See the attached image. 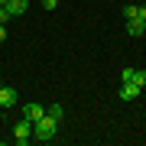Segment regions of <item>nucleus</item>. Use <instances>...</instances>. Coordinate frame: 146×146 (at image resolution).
Listing matches in <instances>:
<instances>
[{
  "label": "nucleus",
  "instance_id": "f257e3e1",
  "mask_svg": "<svg viewBox=\"0 0 146 146\" xmlns=\"http://www.w3.org/2000/svg\"><path fill=\"white\" fill-rule=\"evenodd\" d=\"M55 130H58V120H52V117H39L36 123H33V136H36V140H42V143H49L55 136Z\"/></svg>",
  "mask_w": 146,
  "mask_h": 146
},
{
  "label": "nucleus",
  "instance_id": "f03ea898",
  "mask_svg": "<svg viewBox=\"0 0 146 146\" xmlns=\"http://www.w3.org/2000/svg\"><path fill=\"white\" fill-rule=\"evenodd\" d=\"M29 140H33V120H26V117H23L20 123L13 127V143H16V146H26Z\"/></svg>",
  "mask_w": 146,
  "mask_h": 146
},
{
  "label": "nucleus",
  "instance_id": "7ed1b4c3",
  "mask_svg": "<svg viewBox=\"0 0 146 146\" xmlns=\"http://www.w3.org/2000/svg\"><path fill=\"white\" fill-rule=\"evenodd\" d=\"M16 101H20V91L10 88V84H0V107L10 110V107H16Z\"/></svg>",
  "mask_w": 146,
  "mask_h": 146
},
{
  "label": "nucleus",
  "instance_id": "20e7f679",
  "mask_svg": "<svg viewBox=\"0 0 146 146\" xmlns=\"http://www.w3.org/2000/svg\"><path fill=\"white\" fill-rule=\"evenodd\" d=\"M23 117L36 123L39 117H46V107H42V104H26V107H23Z\"/></svg>",
  "mask_w": 146,
  "mask_h": 146
},
{
  "label": "nucleus",
  "instance_id": "39448f33",
  "mask_svg": "<svg viewBox=\"0 0 146 146\" xmlns=\"http://www.w3.org/2000/svg\"><path fill=\"white\" fill-rule=\"evenodd\" d=\"M140 98V88H136L133 81H123V88H120V101H136Z\"/></svg>",
  "mask_w": 146,
  "mask_h": 146
},
{
  "label": "nucleus",
  "instance_id": "423d86ee",
  "mask_svg": "<svg viewBox=\"0 0 146 146\" xmlns=\"http://www.w3.org/2000/svg\"><path fill=\"white\" fill-rule=\"evenodd\" d=\"M29 7V0H7V10H10V16H23Z\"/></svg>",
  "mask_w": 146,
  "mask_h": 146
},
{
  "label": "nucleus",
  "instance_id": "0eeeda50",
  "mask_svg": "<svg viewBox=\"0 0 146 146\" xmlns=\"http://www.w3.org/2000/svg\"><path fill=\"white\" fill-rule=\"evenodd\" d=\"M127 33L130 36H143L146 33V20H127Z\"/></svg>",
  "mask_w": 146,
  "mask_h": 146
},
{
  "label": "nucleus",
  "instance_id": "6e6552de",
  "mask_svg": "<svg viewBox=\"0 0 146 146\" xmlns=\"http://www.w3.org/2000/svg\"><path fill=\"white\" fill-rule=\"evenodd\" d=\"M133 84H136V88H146V72H140V68H136V72H133Z\"/></svg>",
  "mask_w": 146,
  "mask_h": 146
},
{
  "label": "nucleus",
  "instance_id": "1a4fd4ad",
  "mask_svg": "<svg viewBox=\"0 0 146 146\" xmlns=\"http://www.w3.org/2000/svg\"><path fill=\"white\" fill-rule=\"evenodd\" d=\"M46 114L52 117V120H62V114H65V110L58 107V104H52V107H46Z\"/></svg>",
  "mask_w": 146,
  "mask_h": 146
},
{
  "label": "nucleus",
  "instance_id": "9d476101",
  "mask_svg": "<svg viewBox=\"0 0 146 146\" xmlns=\"http://www.w3.org/2000/svg\"><path fill=\"white\" fill-rule=\"evenodd\" d=\"M123 20H136V7H123Z\"/></svg>",
  "mask_w": 146,
  "mask_h": 146
},
{
  "label": "nucleus",
  "instance_id": "9b49d317",
  "mask_svg": "<svg viewBox=\"0 0 146 146\" xmlns=\"http://www.w3.org/2000/svg\"><path fill=\"white\" fill-rule=\"evenodd\" d=\"M13 16H10V10H7V7H0V23H10Z\"/></svg>",
  "mask_w": 146,
  "mask_h": 146
},
{
  "label": "nucleus",
  "instance_id": "f8f14e48",
  "mask_svg": "<svg viewBox=\"0 0 146 146\" xmlns=\"http://www.w3.org/2000/svg\"><path fill=\"white\" fill-rule=\"evenodd\" d=\"M133 72H136V68H123V72H120V78H123V81H133Z\"/></svg>",
  "mask_w": 146,
  "mask_h": 146
},
{
  "label": "nucleus",
  "instance_id": "ddd939ff",
  "mask_svg": "<svg viewBox=\"0 0 146 146\" xmlns=\"http://www.w3.org/2000/svg\"><path fill=\"white\" fill-rule=\"evenodd\" d=\"M42 7H46V10H55V7H58V0H42Z\"/></svg>",
  "mask_w": 146,
  "mask_h": 146
},
{
  "label": "nucleus",
  "instance_id": "4468645a",
  "mask_svg": "<svg viewBox=\"0 0 146 146\" xmlns=\"http://www.w3.org/2000/svg\"><path fill=\"white\" fill-rule=\"evenodd\" d=\"M136 20H146V7H136Z\"/></svg>",
  "mask_w": 146,
  "mask_h": 146
},
{
  "label": "nucleus",
  "instance_id": "2eb2a0df",
  "mask_svg": "<svg viewBox=\"0 0 146 146\" xmlns=\"http://www.w3.org/2000/svg\"><path fill=\"white\" fill-rule=\"evenodd\" d=\"M7 39V29H3V23H0V42H3Z\"/></svg>",
  "mask_w": 146,
  "mask_h": 146
},
{
  "label": "nucleus",
  "instance_id": "dca6fc26",
  "mask_svg": "<svg viewBox=\"0 0 146 146\" xmlns=\"http://www.w3.org/2000/svg\"><path fill=\"white\" fill-rule=\"evenodd\" d=\"M0 7H7V0H0Z\"/></svg>",
  "mask_w": 146,
  "mask_h": 146
}]
</instances>
